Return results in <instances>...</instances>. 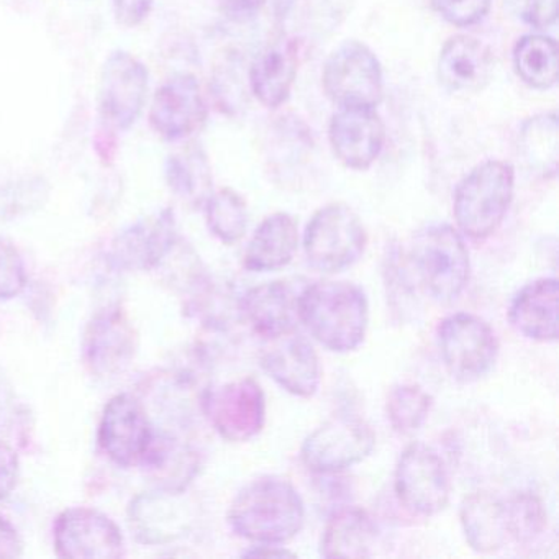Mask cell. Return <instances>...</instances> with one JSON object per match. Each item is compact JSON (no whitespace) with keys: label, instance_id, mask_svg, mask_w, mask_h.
Wrapping results in <instances>:
<instances>
[{"label":"cell","instance_id":"1","mask_svg":"<svg viewBox=\"0 0 559 559\" xmlns=\"http://www.w3.org/2000/svg\"><path fill=\"white\" fill-rule=\"evenodd\" d=\"M299 322L323 348L333 353L358 349L369 323L368 297L349 281H317L299 293Z\"/></svg>","mask_w":559,"mask_h":559},{"label":"cell","instance_id":"2","mask_svg":"<svg viewBox=\"0 0 559 559\" xmlns=\"http://www.w3.org/2000/svg\"><path fill=\"white\" fill-rule=\"evenodd\" d=\"M306 506L299 490L280 476L251 480L228 509V523L241 538L257 545H286L299 535Z\"/></svg>","mask_w":559,"mask_h":559},{"label":"cell","instance_id":"3","mask_svg":"<svg viewBox=\"0 0 559 559\" xmlns=\"http://www.w3.org/2000/svg\"><path fill=\"white\" fill-rule=\"evenodd\" d=\"M515 173L509 163L490 162L476 166L457 185L453 214L460 234L486 240L506 218L512 204Z\"/></svg>","mask_w":559,"mask_h":559},{"label":"cell","instance_id":"4","mask_svg":"<svg viewBox=\"0 0 559 559\" xmlns=\"http://www.w3.org/2000/svg\"><path fill=\"white\" fill-rule=\"evenodd\" d=\"M412 263L425 293L437 302H454L469 283V251L463 235L451 225L421 230L412 248Z\"/></svg>","mask_w":559,"mask_h":559},{"label":"cell","instance_id":"5","mask_svg":"<svg viewBox=\"0 0 559 559\" xmlns=\"http://www.w3.org/2000/svg\"><path fill=\"white\" fill-rule=\"evenodd\" d=\"M368 234L355 211L329 204L310 218L304 234L307 263L323 274L342 273L365 254Z\"/></svg>","mask_w":559,"mask_h":559},{"label":"cell","instance_id":"6","mask_svg":"<svg viewBox=\"0 0 559 559\" xmlns=\"http://www.w3.org/2000/svg\"><path fill=\"white\" fill-rule=\"evenodd\" d=\"M441 359L453 379L463 384L489 374L499 356V340L489 323L474 313L460 312L438 325Z\"/></svg>","mask_w":559,"mask_h":559},{"label":"cell","instance_id":"7","mask_svg":"<svg viewBox=\"0 0 559 559\" xmlns=\"http://www.w3.org/2000/svg\"><path fill=\"white\" fill-rule=\"evenodd\" d=\"M376 447L368 421L356 415H336L313 430L300 448V460L317 474H333L365 461Z\"/></svg>","mask_w":559,"mask_h":559},{"label":"cell","instance_id":"8","mask_svg":"<svg viewBox=\"0 0 559 559\" xmlns=\"http://www.w3.org/2000/svg\"><path fill=\"white\" fill-rule=\"evenodd\" d=\"M323 87L336 106L374 109L384 94L381 64L366 45L346 41L326 60Z\"/></svg>","mask_w":559,"mask_h":559},{"label":"cell","instance_id":"9","mask_svg":"<svg viewBox=\"0 0 559 559\" xmlns=\"http://www.w3.org/2000/svg\"><path fill=\"white\" fill-rule=\"evenodd\" d=\"M399 502L415 515L431 516L450 502L451 483L437 451L424 443L405 448L394 477Z\"/></svg>","mask_w":559,"mask_h":559},{"label":"cell","instance_id":"10","mask_svg":"<svg viewBox=\"0 0 559 559\" xmlns=\"http://www.w3.org/2000/svg\"><path fill=\"white\" fill-rule=\"evenodd\" d=\"M202 411L222 438L245 443L260 435L266 424V395L257 379H238L205 391Z\"/></svg>","mask_w":559,"mask_h":559},{"label":"cell","instance_id":"11","mask_svg":"<svg viewBox=\"0 0 559 559\" xmlns=\"http://www.w3.org/2000/svg\"><path fill=\"white\" fill-rule=\"evenodd\" d=\"M148 93V70L127 51H114L100 74V123L114 132L129 130L142 116Z\"/></svg>","mask_w":559,"mask_h":559},{"label":"cell","instance_id":"12","mask_svg":"<svg viewBox=\"0 0 559 559\" xmlns=\"http://www.w3.org/2000/svg\"><path fill=\"white\" fill-rule=\"evenodd\" d=\"M260 361L266 374L289 394L310 399L319 392L322 384L319 355L297 329L264 340Z\"/></svg>","mask_w":559,"mask_h":559},{"label":"cell","instance_id":"13","mask_svg":"<svg viewBox=\"0 0 559 559\" xmlns=\"http://www.w3.org/2000/svg\"><path fill=\"white\" fill-rule=\"evenodd\" d=\"M55 548L61 558H122L126 543L117 523L99 510L74 507L55 523Z\"/></svg>","mask_w":559,"mask_h":559},{"label":"cell","instance_id":"14","mask_svg":"<svg viewBox=\"0 0 559 559\" xmlns=\"http://www.w3.org/2000/svg\"><path fill=\"white\" fill-rule=\"evenodd\" d=\"M153 437L145 408L133 395L110 399L100 420L99 444L114 463L123 467L142 463Z\"/></svg>","mask_w":559,"mask_h":559},{"label":"cell","instance_id":"15","mask_svg":"<svg viewBox=\"0 0 559 559\" xmlns=\"http://www.w3.org/2000/svg\"><path fill=\"white\" fill-rule=\"evenodd\" d=\"M207 117L198 78L175 74L162 84L153 97L150 123L162 139L178 142L201 129Z\"/></svg>","mask_w":559,"mask_h":559},{"label":"cell","instance_id":"16","mask_svg":"<svg viewBox=\"0 0 559 559\" xmlns=\"http://www.w3.org/2000/svg\"><path fill=\"white\" fill-rule=\"evenodd\" d=\"M178 225L171 209L123 230L114 240L112 263L127 271H148L159 266L178 245Z\"/></svg>","mask_w":559,"mask_h":559},{"label":"cell","instance_id":"17","mask_svg":"<svg viewBox=\"0 0 559 559\" xmlns=\"http://www.w3.org/2000/svg\"><path fill=\"white\" fill-rule=\"evenodd\" d=\"M336 158L352 169H368L384 146V126L372 107H340L330 122Z\"/></svg>","mask_w":559,"mask_h":559},{"label":"cell","instance_id":"18","mask_svg":"<svg viewBox=\"0 0 559 559\" xmlns=\"http://www.w3.org/2000/svg\"><path fill=\"white\" fill-rule=\"evenodd\" d=\"M182 493L185 490L159 489L158 492L142 493L130 503V528L139 542L165 545L188 532L191 516Z\"/></svg>","mask_w":559,"mask_h":559},{"label":"cell","instance_id":"19","mask_svg":"<svg viewBox=\"0 0 559 559\" xmlns=\"http://www.w3.org/2000/svg\"><path fill=\"white\" fill-rule=\"evenodd\" d=\"M559 284L542 277L526 284L513 297L509 322L520 335L535 342H556L559 335Z\"/></svg>","mask_w":559,"mask_h":559},{"label":"cell","instance_id":"20","mask_svg":"<svg viewBox=\"0 0 559 559\" xmlns=\"http://www.w3.org/2000/svg\"><path fill=\"white\" fill-rule=\"evenodd\" d=\"M492 73V53L476 38L456 35L441 50L438 78L453 93H477L487 86Z\"/></svg>","mask_w":559,"mask_h":559},{"label":"cell","instance_id":"21","mask_svg":"<svg viewBox=\"0 0 559 559\" xmlns=\"http://www.w3.org/2000/svg\"><path fill=\"white\" fill-rule=\"evenodd\" d=\"M299 294L286 281L260 284L240 299V313L251 329L266 340L290 332L299 322Z\"/></svg>","mask_w":559,"mask_h":559},{"label":"cell","instance_id":"22","mask_svg":"<svg viewBox=\"0 0 559 559\" xmlns=\"http://www.w3.org/2000/svg\"><path fill=\"white\" fill-rule=\"evenodd\" d=\"M135 348V333L120 312L97 316L84 338L86 362L100 376H112L126 369Z\"/></svg>","mask_w":559,"mask_h":559},{"label":"cell","instance_id":"23","mask_svg":"<svg viewBox=\"0 0 559 559\" xmlns=\"http://www.w3.org/2000/svg\"><path fill=\"white\" fill-rule=\"evenodd\" d=\"M299 247V228L293 215L277 212L261 222L254 230L243 264L253 273H270L287 266Z\"/></svg>","mask_w":559,"mask_h":559},{"label":"cell","instance_id":"24","mask_svg":"<svg viewBox=\"0 0 559 559\" xmlns=\"http://www.w3.org/2000/svg\"><path fill=\"white\" fill-rule=\"evenodd\" d=\"M461 526L477 552H496L509 542L506 502L490 492H474L461 503Z\"/></svg>","mask_w":559,"mask_h":559},{"label":"cell","instance_id":"25","mask_svg":"<svg viewBox=\"0 0 559 559\" xmlns=\"http://www.w3.org/2000/svg\"><path fill=\"white\" fill-rule=\"evenodd\" d=\"M296 76V45L290 40L274 41L251 67V90L263 106L276 109L286 103Z\"/></svg>","mask_w":559,"mask_h":559},{"label":"cell","instance_id":"26","mask_svg":"<svg viewBox=\"0 0 559 559\" xmlns=\"http://www.w3.org/2000/svg\"><path fill=\"white\" fill-rule=\"evenodd\" d=\"M378 543V528L359 507L336 510L323 530L320 552L325 558H369Z\"/></svg>","mask_w":559,"mask_h":559},{"label":"cell","instance_id":"27","mask_svg":"<svg viewBox=\"0 0 559 559\" xmlns=\"http://www.w3.org/2000/svg\"><path fill=\"white\" fill-rule=\"evenodd\" d=\"M140 466L148 469L159 489L186 490L199 473V456L192 448L168 435H156Z\"/></svg>","mask_w":559,"mask_h":559},{"label":"cell","instance_id":"28","mask_svg":"<svg viewBox=\"0 0 559 559\" xmlns=\"http://www.w3.org/2000/svg\"><path fill=\"white\" fill-rule=\"evenodd\" d=\"M166 181L182 201L204 205L212 194V173L207 156L199 146H189L169 156L166 162Z\"/></svg>","mask_w":559,"mask_h":559},{"label":"cell","instance_id":"29","mask_svg":"<svg viewBox=\"0 0 559 559\" xmlns=\"http://www.w3.org/2000/svg\"><path fill=\"white\" fill-rule=\"evenodd\" d=\"M516 74L535 90H549L558 81V45L543 35H526L513 51Z\"/></svg>","mask_w":559,"mask_h":559},{"label":"cell","instance_id":"30","mask_svg":"<svg viewBox=\"0 0 559 559\" xmlns=\"http://www.w3.org/2000/svg\"><path fill=\"white\" fill-rule=\"evenodd\" d=\"M207 227L215 238L225 245H234L243 238L248 227V211L243 198L231 189L212 192L205 201Z\"/></svg>","mask_w":559,"mask_h":559},{"label":"cell","instance_id":"31","mask_svg":"<svg viewBox=\"0 0 559 559\" xmlns=\"http://www.w3.org/2000/svg\"><path fill=\"white\" fill-rule=\"evenodd\" d=\"M525 162L542 173L555 175L558 165V117L545 114L526 123L520 142Z\"/></svg>","mask_w":559,"mask_h":559},{"label":"cell","instance_id":"32","mask_svg":"<svg viewBox=\"0 0 559 559\" xmlns=\"http://www.w3.org/2000/svg\"><path fill=\"white\" fill-rule=\"evenodd\" d=\"M433 407V397L417 384H399L389 392V421L397 433L408 435L417 431L427 421Z\"/></svg>","mask_w":559,"mask_h":559},{"label":"cell","instance_id":"33","mask_svg":"<svg viewBox=\"0 0 559 559\" xmlns=\"http://www.w3.org/2000/svg\"><path fill=\"white\" fill-rule=\"evenodd\" d=\"M503 502L510 539L525 545L545 532L548 513L538 497L530 492H520Z\"/></svg>","mask_w":559,"mask_h":559},{"label":"cell","instance_id":"34","mask_svg":"<svg viewBox=\"0 0 559 559\" xmlns=\"http://www.w3.org/2000/svg\"><path fill=\"white\" fill-rule=\"evenodd\" d=\"M27 286V271L17 248L0 237V300L14 299Z\"/></svg>","mask_w":559,"mask_h":559},{"label":"cell","instance_id":"35","mask_svg":"<svg viewBox=\"0 0 559 559\" xmlns=\"http://www.w3.org/2000/svg\"><path fill=\"white\" fill-rule=\"evenodd\" d=\"M435 11L456 27H469L486 17L490 0H430Z\"/></svg>","mask_w":559,"mask_h":559},{"label":"cell","instance_id":"36","mask_svg":"<svg viewBox=\"0 0 559 559\" xmlns=\"http://www.w3.org/2000/svg\"><path fill=\"white\" fill-rule=\"evenodd\" d=\"M117 24L126 28L139 27L152 12L153 0H112Z\"/></svg>","mask_w":559,"mask_h":559},{"label":"cell","instance_id":"37","mask_svg":"<svg viewBox=\"0 0 559 559\" xmlns=\"http://www.w3.org/2000/svg\"><path fill=\"white\" fill-rule=\"evenodd\" d=\"M19 456L8 443L0 441V500L5 499L17 486Z\"/></svg>","mask_w":559,"mask_h":559},{"label":"cell","instance_id":"38","mask_svg":"<svg viewBox=\"0 0 559 559\" xmlns=\"http://www.w3.org/2000/svg\"><path fill=\"white\" fill-rule=\"evenodd\" d=\"M523 17L539 31L551 27L558 19V0H525Z\"/></svg>","mask_w":559,"mask_h":559},{"label":"cell","instance_id":"39","mask_svg":"<svg viewBox=\"0 0 559 559\" xmlns=\"http://www.w3.org/2000/svg\"><path fill=\"white\" fill-rule=\"evenodd\" d=\"M218 8L234 21H248L260 12L266 0H217Z\"/></svg>","mask_w":559,"mask_h":559},{"label":"cell","instance_id":"40","mask_svg":"<svg viewBox=\"0 0 559 559\" xmlns=\"http://www.w3.org/2000/svg\"><path fill=\"white\" fill-rule=\"evenodd\" d=\"M21 535L9 520L0 516V558H17L22 555Z\"/></svg>","mask_w":559,"mask_h":559},{"label":"cell","instance_id":"41","mask_svg":"<svg viewBox=\"0 0 559 559\" xmlns=\"http://www.w3.org/2000/svg\"><path fill=\"white\" fill-rule=\"evenodd\" d=\"M243 556H264V558H296L293 551L284 548L283 545H257L243 552Z\"/></svg>","mask_w":559,"mask_h":559},{"label":"cell","instance_id":"42","mask_svg":"<svg viewBox=\"0 0 559 559\" xmlns=\"http://www.w3.org/2000/svg\"><path fill=\"white\" fill-rule=\"evenodd\" d=\"M270 4L277 17H286L293 9L294 0H270Z\"/></svg>","mask_w":559,"mask_h":559}]
</instances>
